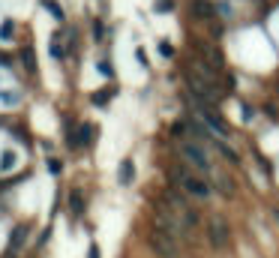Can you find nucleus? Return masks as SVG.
Returning <instances> with one entry per match:
<instances>
[{
	"mask_svg": "<svg viewBox=\"0 0 279 258\" xmlns=\"http://www.w3.org/2000/svg\"><path fill=\"white\" fill-rule=\"evenodd\" d=\"M153 228L171 234L177 243H189V240H192V225H189L180 213H174L165 201H156V207H153Z\"/></svg>",
	"mask_w": 279,
	"mask_h": 258,
	"instance_id": "obj_1",
	"label": "nucleus"
},
{
	"mask_svg": "<svg viewBox=\"0 0 279 258\" xmlns=\"http://www.w3.org/2000/svg\"><path fill=\"white\" fill-rule=\"evenodd\" d=\"M177 156H180L189 168H195L198 174H213V165H210V156H207L204 144L189 141V138H180V141H177Z\"/></svg>",
	"mask_w": 279,
	"mask_h": 258,
	"instance_id": "obj_2",
	"label": "nucleus"
},
{
	"mask_svg": "<svg viewBox=\"0 0 279 258\" xmlns=\"http://www.w3.org/2000/svg\"><path fill=\"white\" fill-rule=\"evenodd\" d=\"M192 114H195L201 123L216 135V138H228V123H225V120L219 117V111H216L213 105H204V102L195 99V102H192Z\"/></svg>",
	"mask_w": 279,
	"mask_h": 258,
	"instance_id": "obj_3",
	"label": "nucleus"
},
{
	"mask_svg": "<svg viewBox=\"0 0 279 258\" xmlns=\"http://www.w3.org/2000/svg\"><path fill=\"white\" fill-rule=\"evenodd\" d=\"M186 84H189V90H192V96H195L198 102H204V105H213V102L222 96V93H219V84H210L207 78H201V75L192 72V69H186Z\"/></svg>",
	"mask_w": 279,
	"mask_h": 258,
	"instance_id": "obj_4",
	"label": "nucleus"
},
{
	"mask_svg": "<svg viewBox=\"0 0 279 258\" xmlns=\"http://www.w3.org/2000/svg\"><path fill=\"white\" fill-rule=\"evenodd\" d=\"M174 180H177V183L183 186V192L192 195V198H210V192H213L210 183L201 180V177H195V174H189L186 168H174Z\"/></svg>",
	"mask_w": 279,
	"mask_h": 258,
	"instance_id": "obj_5",
	"label": "nucleus"
},
{
	"mask_svg": "<svg viewBox=\"0 0 279 258\" xmlns=\"http://www.w3.org/2000/svg\"><path fill=\"white\" fill-rule=\"evenodd\" d=\"M147 243H150V249L159 255V258H180L177 240H174L171 234H165V231H159V228H153V231H150Z\"/></svg>",
	"mask_w": 279,
	"mask_h": 258,
	"instance_id": "obj_6",
	"label": "nucleus"
},
{
	"mask_svg": "<svg viewBox=\"0 0 279 258\" xmlns=\"http://www.w3.org/2000/svg\"><path fill=\"white\" fill-rule=\"evenodd\" d=\"M162 201L168 204V207H171L174 213H180V216H183V219H186V222H189L192 228H195L198 222H201L198 210H195V207H192V204H189L183 195H177V192H174V189H165V198H162Z\"/></svg>",
	"mask_w": 279,
	"mask_h": 258,
	"instance_id": "obj_7",
	"label": "nucleus"
},
{
	"mask_svg": "<svg viewBox=\"0 0 279 258\" xmlns=\"http://www.w3.org/2000/svg\"><path fill=\"white\" fill-rule=\"evenodd\" d=\"M207 237H210V246H213V249H225V246H228V237H231L228 222L219 219V216H213L210 222H207Z\"/></svg>",
	"mask_w": 279,
	"mask_h": 258,
	"instance_id": "obj_8",
	"label": "nucleus"
},
{
	"mask_svg": "<svg viewBox=\"0 0 279 258\" xmlns=\"http://www.w3.org/2000/svg\"><path fill=\"white\" fill-rule=\"evenodd\" d=\"M117 180H120V186H129V183L135 180V162H132V159H123V162H120Z\"/></svg>",
	"mask_w": 279,
	"mask_h": 258,
	"instance_id": "obj_9",
	"label": "nucleus"
},
{
	"mask_svg": "<svg viewBox=\"0 0 279 258\" xmlns=\"http://www.w3.org/2000/svg\"><path fill=\"white\" fill-rule=\"evenodd\" d=\"M69 213H72L75 219L84 216V195H81V189H72V192H69Z\"/></svg>",
	"mask_w": 279,
	"mask_h": 258,
	"instance_id": "obj_10",
	"label": "nucleus"
},
{
	"mask_svg": "<svg viewBox=\"0 0 279 258\" xmlns=\"http://www.w3.org/2000/svg\"><path fill=\"white\" fill-rule=\"evenodd\" d=\"M24 243H27V225H18V228L12 231V240H9V252H15V255H18Z\"/></svg>",
	"mask_w": 279,
	"mask_h": 258,
	"instance_id": "obj_11",
	"label": "nucleus"
},
{
	"mask_svg": "<svg viewBox=\"0 0 279 258\" xmlns=\"http://www.w3.org/2000/svg\"><path fill=\"white\" fill-rule=\"evenodd\" d=\"M75 135H78V147H90L93 138H96V129H93L90 123H81V126L75 129Z\"/></svg>",
	"mask_w": 279,
	"mask_h": 258,
	"instance_id": "obj_12",
	"label": "nucleus"
},
{
	"mask_svg": "<svg viewBox=\"0 0 279 258\" xmlns=\"http://www.w3.org/2000/svg\"><path fill=\"white\" fill-rule=\"evenodd\" d=\"M213 147H216V150H219L231 165H240V156H237V150H234L231 144H225V141H219V138H216V141H213Z\"/></svg>",
	"mask_w": 279,
	"mask_h": 258,
	"instance_id": "obj_13",
	"label": "nucleus"
},
{
	"mask_svg": "<svg viewBox=\"0 0 279 258\" xmlns=\"http://www.w3.org/2000/svg\"><path fill=\"white\" fill-rule=\"evenodd\" d=\"M198 54H201V60H210L213 66H216V69H219V66H222V54H219V51H213L210 45H198Z\"/></svg>",
	"mask_w": 279,
	"mask_h": 258,
	"instance_id": "obj_14",
	"label": "nucleus"
},
{
	"mask_svg": "<svg viewBox=\"0 0 279 258\" xmlns=\"http://www.w3.org/2000/svg\"><path fill=\"white\" fill-rule=\"evenodd\" d=\"M15 162H18V153H15V150H3V153H0V174L12 171Z\"/></svg>",
	"mask_w": 279,
	"mask_h": 258,
	"instance_id": "obj_15",
	"label": "nucleus"
},
{
	"mask_svg": "<svg viewBox=\"0 0 279 258\" xmlns=\"http://www.w3.org/2000/svg\"><path fill=\"white\" fill-rule=\"evenodd\" d=\"M111 96H114V90H111V87H102V90H96V93H93V105H99V108H102V105H108V102H111Z\"/></svg>",
	"mask_w": 279,
	"mask_h": 258,
	"instance_id": "obj_16",
	"label": "nucleus"
},
{
	"mask_svg": "<svg viewBox=\"0 0 279 258\" xmlns=\"http://www.w3.org/2000/svg\"><path fill=\"white\" fill-rule=\"evenodd\" d=\"M213 180H216V186H219L222 195H234V183H231V180H225L222 174H213Z\"/></svg>",
	"mask_w": 279,
	"mask_h": 258,
	"instance_id": "obj_17",
	"label": "nucleus"
},
{
	"mask_svg": "<svg viewBox=\"0 0 279 258\" xmlns=\"http://www.w3.org/2000/svg\"><path fill=\"white\" fill-rule=\"evenodd\" d=\"M42 6H45L51 15H54L57 21H63V9H60V3H57V0H42Z\"/></svg>",
	"mask_w": 279,
	"mask_h": 258,
	"instance_id": "obj_18",
	"label": "nucleus"
},
{
	"mask_svg": "<svg viewBox=\"0 0 279 258\" xmlns=\"http://www.w3.org/2000/svg\"><path fill=\"white\" fill-rule=\"evenodd\" d=\"M96 69H99V75L114 78V66H111V60H99V63H96Z\"/></svg>",
	"mask_w": 279,
	"mask_h": 258,
	"instance_id": "obj_19",
	"label": "nucleus"
},
{
	"mask_svg": "<svg viewBox=\"0 0 279 258\" xmlns=\"http://www.w3.org/2000/svg\"><path fill=\"white\" fill-rule=\"evenodd\" d=\"M21 57H27V72H36V57H33V48L30 45L21 51Z\"/></svg>",
	"mask_w": 279,
	"mask_h": 258,
	"instance_id": "obj_20",
	"label": "nucleus"
},
{
	"mask_svg": "<svg viewBox=\"0 0 279 258\" xmlns=\"http://www.w3.org/2000/svg\"><path fill=\"white\" fill-rule=\"evenodd\" d=\"M51 54L57 60H63V48H60V36H51Z\"/></svg>",
	"mask_w": 279,
	"mask_h": 258,
	"instance_id": "obj_21",
	"label": "nucleus"
},
{
	"mask_svg": "<svg viewBox=\"0 0 279 258\" xmlns=\"http://www.w3.org/2000/svg\"><path fill=\"white\" fill-rule=\"evenodd\" d=\"M45 168L51 171V174H60V171H63V162H60V159H54V156H51V159L45 162Z\"/></svg>",
	"mask_w": 279,
	"mask_h": 258,
	"instance_id": "obj_22",
	"label": "nucleus"
},
{
	"mask_svg": "<svg viewBox=\"0 0 279 258\" xmlns=\"http://www.w3.org/2000/svg\"><path fill=\"white\" fill-rule=\"evenodd\" d=\"M153 9H156V12H171V9H174V0H156Z\"/></svg>",
	"mask_w": 279,
	"mask_h": 258,
	"instance_id": "obj_23",
	"label": "nucleus"
},
{
	"mask_svg": "<svg viewBox=\"0 0 279 258\" xmlns=\"http://www.w3.org/2000/svg\"><path fill=\"white\" fill-rule=\"evenodd\" d=\"M12 21H3V24H0V39H12Z\"/></svg>",
	"mask_w": 279,
	"mask_h": 258,
	"instance_id": "obj_24",
	"label": "nucleus"
},
{
	"mask_svg": "<svg viewBox=\"0 0 279 258\" xmlns=\"http://www.w3.org/2000/svg\"><path fill=\"white\" fill-rule=\"evenodd\" d=\"M195 12H198V15H210L213 6H210V3H201V0H195Z\"/></svg>",
	"mask_w": 279,
	"mask_h": 258,
	"instance_id": "obj_25",
	"label": "nucleus"
},
{
	"mask_svg": "<svg viewBox=\"0 0 279 258\" xmlns=\"http://www.w3.org/2000/svg\"><path fill=\"white\" fill-rule=\"evenodd\" d=\"M159 54H162V57H171V54H174V48H171V42H168V39H162V42H159Z\"/></svg>",
	"mask_w": 279,
	"mask_h": 258,
	"instance_id": "obj_26",
	"label": "nucleus"
},
{
	"mask_svg": "<svg viewBox=\"0 0 279 258\" xmlns=\"http://www.w3.org/2000/svg\"><path fill=\"white\" fill-rule=\"evenodd\" d=\"M102 33H105V27H102V21L96 18V21H93V36H96V39H102Z\"/></svg>",
	"mask_w": 279,
	"mask_h": 258,
	"instance_id": "obj_27",
	"label": "nucleus"
},
{
	"mask_svg": "<svg viewBox=\"0 0 279 258\" xmlns=\"http://www.w3.org/2000/svg\"><path fill=\"white\" fill-rule=\"evenodd\" d=\"M87 258H102V252H99L96 243H90V249H87Z\"/></svg>",
	"mask_w": 279,
	"mask_h": 258,
	"instance_id": "obj_28",
	"label": "nucleus"
},
{
	"mask_svg": "<svg viewBox=\"0 0 279 258\" xmlns=\"http://www.w3.org/2000/svg\"><path fill=\"white\" fill-rule=\"evenodd\" d=\"M135 60H138V63H141V66H147V54H144V51H141V48H135Z\"/></svg>",
	"mask_w": 279,
	"mask_h": 258,
	"instance_id": "obj_29",
	"label": "nucleus"
},
{
	"mask_svg": "<svg viewBox=\"0 0 279 258\" xmlns=\"http://www.w3.org/2000/svg\"><path fill=\"white\" fill-rule=\"evenodd\" d=\"M273 219H276V222H279V210H273Z\"/></svg>",
	"mask_w": 279,
	"mask_h": 258,
	"instance_id": "obj_30",
	"label": "nucleus"
}]
</instances>
